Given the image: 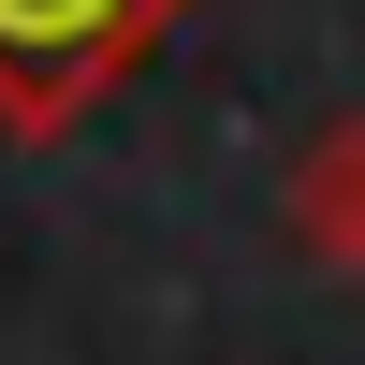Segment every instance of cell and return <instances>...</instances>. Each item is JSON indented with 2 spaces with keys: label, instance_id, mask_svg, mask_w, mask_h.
<instances>
[{
  "label": "cell",
  "instance_id": "1",
  "mask_svg": "<svg viewBox=\"0 0 365 365\" xmlns=\"http://www.w3.org/2000/svg\"><path fill=\"white\" fill-rule=\"evenodd\" d=\"M161 29H175V0H0V132H58Z\"/></svg>",
  "mask_w": 365,
  "mask_h": 365
}]
</instances>
